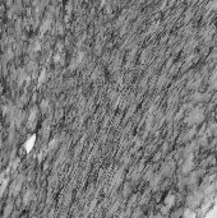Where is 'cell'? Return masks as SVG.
Here are the masks:
<instances>
[{"label":"cell","mask_w":217,"mask_h":218,"mask_svg":"<svg viewBox=\"0 0 217 218\" xmlns=\"http://www.w3.org/2000/svg\"><path fill=\"white\" fill-rule=\"evenodd\" d=\"M120 180H121V174H116V176H115V180H114V186H118L119 184H120Z\"/></svg>","instance_id":"obj_1"}]
</instances>
